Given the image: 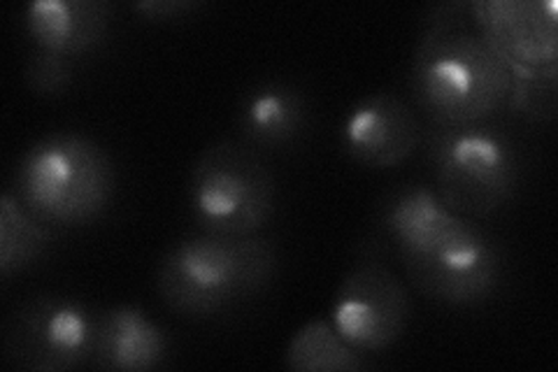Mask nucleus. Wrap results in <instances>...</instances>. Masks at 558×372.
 I'll return each mask as SVG.
<instances>
[{
	"label": "nucleus",
	"instance_id": "18",
	"mask_svg": "<svg viewBox=\"0 0 558 372\" xmlns=\"http://www.w3.org/2000/svg\"><path fill=\"white\" fill-rule=\"evenodd\" d=\"M198 8H203L198 0H140V3L133 5V10L149 22L180 20V16L191 14Z\"/></svg>",
	"mask_w": 558,
	"mask_h": 372
},
{
	"label": "nucleus",
	"instance_id": "1",
	"mask_svg": "<svg viewBox=\"0 0 558 372\" xmlns=\"http://www.w3.org/2000/svg\"><path fill=\"white\" fill-rule=\"evenodd\" d=\"M379 224L396 244L412 285L435 303L477 308L502 285L500 244L451 212L435 189L405 184L384 201Z\"/></svg>",
	"mask_w": 558,
	"mask_h": 372
},
{
	"label": "nucleus",
	"instance_id": "16",
	"mask_svg": "<svg viewBox=\"0 0 558 372\" xmlns=\"http://www.w3.org/2000/svg\"><path fill=\"white\" fill-rule=\"evenodd\" d=\"M508 108L531 121H554L558 110V65L512 73Z\"/></svg>",
	"mask_w": 558,
	"mask_h": 372
},
{
	"label": "nucleus",
	"instance_id": "3",
	"mask_svg": "<svg viewBox=\"0 0 558 372\" xmlns=\"http://www.w3.org/2000/svg\"><path fill=\"white\" fill-rule=\"evenodd\" d=\"M277 265V247L268 238L215 236L201 230L174 244L161 259L156 287L172 312L209 319L266 291Z\"/></svg>",
	"mask_w": 558,
	"mask_h": 372
},
{
	"label": "nucleus",
	"instance_id": "2",
	"mask_svg": "<svg viewBox=\"0 0 558 372\" xmlns=\"http://www.w3.org/2000/svg\"><path fill=\"white\" fill-rule=\"evenodd\" d=\"M412 96L433 127H470L508 108L512 70L468 3L433 8L410 68Z\"/></svg>",
	"mask_w": 558,
	"mask_h": 372
},
{
	"label": "nucleus",
	"instance_id": "14",
	"mask_svg": "<svg viewBox=\"0 0 558 372\" xmlns=\"http://www.w3.org/2000/svg\"><path fill=\"white\" fill-rule=\"evenodd\" d=\"M284 365L295 372H361L371 368L365 353L349 345L330 319H314L293 333Z\"/></svg>",
	"mask_w": 558,
	"mask_h": 372
},
{
	"label": "nucleus",
	"instance_id": "10",
	"mask_svg": "<svg viewBox=\"0 0 558 372\" xmlns=\"http://www.w3.org/2000/svg\"><path fill=\"white\" fill-rule=\"evenodd\" d=\"M342 149L352 161L387 170L405 164L424 143V127L410 105L389 92L361 98L340 129Z\"/></svg>",
	"mask_w": 558,
	"mask_h": 372
},
{
	"label": "nucleus",
	"instance_id": "11",
	"mask_svg": "<svg viewBox=\"0 0 558 372\" xmlns=\"http://www.w3.org/2000/svg\"><path fill=\"white\" fill-rule=\"evenodd\" d=\"M112 14L105 0H33L22 24L35 51L77 61L108 40Z\"/></svg>",
	"mask_w": 558,
	"mask_h": 372
},
{
	"label": "nucleus",
	"instance_id": "12",
	"mask_svg": "<svg viewBox=\"0 0 558 372\" xmlns=\"http://www.w3.org/2000/svg\"><path fill=\"white\" fill-rule=\"evenodd\" d=\"M168 333L135 305L102 310L96 322L94 361L98 370L145 372L168 361Z\"/></svg>",
	"mask_w": 558,
	"mask_h": 372
},
{
	"label": "nucleus",
	"instance_id": "4",
	"mask_svg": "<svg viewBox=\"0 0 558 372\" xmlns=\"http://www.w3.org/2000/svg\"><path fill=\"white\" fill-rule=\"evenodd\" d=\"M12 191L33 217L51 228L86 226L110 209L117 170L92 137L51 133L26 149Z\"/></svg>",
	"mask_w": 558,
	"mask_h": 372
},
{
	"label": "nucleus",
	"instance_id": "9",
	"mask_svg": "<svg viewBox=\"0 0 558 372\" xmlns=\"http://www.w3.org/2000/svg\"><path fill=\"white\" fill-rule=\"evenodd\" d=\"M484 38L512 73H531L558 65L556 0H473Z\"/></svg>",
	"mask_w": 558,
	"mask_h": 372
},
{
	"label": "nucleus",
	"instance_id": "8",
	"mask_svg": "<svg viewBox=\"0 0 558 372\" xmlns=\"http://www.w3.org/2000/svg\"><path fill=\"white\" fill-rule=\"evenodd\" d=\"M412 316L408 287L387 263L368 259L347 273L336 291L330 324L354 349L375 353L403 338Z\"/></svg>",
	"mask_w": 558,
	"mask_h": 372
},
{
	"label": "nucleus",
	"instance_id": "15",
	"mask_svg": "<svg viewBox=\"0 0 558 372\" xmlns=\"http://www.w3.org/2000/svg\"><path fill=\"white\" fill-rule=\"evenodd\" d=\"M51 242H54L51 226L33 217L12 189L5 191L0 199V277L3 281L38 263Z\"/></svg>",
	"mask_w": 558,
	"mask_h": 372
},
{
	"label": "nucleus",
	"instance_id": "17",
	"mask_svg": "<svg viewBox=\"0 0 558 372\" xmlns=\"http://www.w3.org/2000/svg\"><path fill=\"white\" fill-rule=\"evenodd\" d=\"M75 80V61L45 55V51H31L26 65V82L31 92L38 96H61Z\"/></svg>",
	"mask_w": 558,
	"mask_h": 372
},
{
	"label": "nucleus",
	"instance_id": "7",
	"mask_svg": "<svg viewBox=\"0 0 558 372\" xmlns=\"http://www.w3.org/2000/svg\"><path fill=\"white\" fill-rule=\"evenodd\" d=\"M98 314L82 300L43 293L12 312L3 333L10 365L28 372H68L89 365Z\"/></svg>",
	"mask_w": 558,
	"mask_h": 372
},
{
	"label": "nucleus",
	"instance_id": "13",
	"mask_svg": "<svg viewBox=\"0 0 558 372\" xmlns=\"http://www.w3.org/2000/svg\"><path fill=\"white\" fill-rule=\"evenodd\" d=\"M310 129V103L299 86L260 82L240 100L238 131L252 149H284Z\"/></svg>",
	"mask_w": 558,
	"mask_h": 372
},
{
	"label": "nucleus",
	"instance_id": "6",
	"mask_svg": "<svg viewBox=\"0 0 558 372\" xmlns=\"http://www.w3.org/2000/svg\"><path fill=\"white\" fill-rule=\"evenodd\" d=\"M191 217L203 233L260 236L277 212V182L256 149L223 140L189 175Z\"/></svg>",
	"mask_w": 558,
	"mask_h": 372
},
{
	"label": "nucleus",
	"instance_id": "5",
	"mask_svg": "<svg viewBox=\"0 0 558 372\" xmlns=\"http://www.w3.org/2000/svg\"><path fill=\"white\" fill-rule=\"evenodd\" d=\"M428 149L435 193L457 215L484 219L514 199L521 156L514 140L496 123L435 127Z\"/></svg>",
	"mask_w": 558,
	"mask_h": 372
}]
</instances>
